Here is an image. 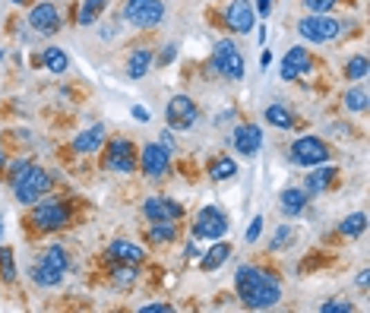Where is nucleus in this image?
Listing matches in <instances>:
<instances>
[{"instance_id": "obj_16", "label": "nucleus", "mask_w": 370, "mask_h": 313, "mask_svg": "<svg viewBox=\"0 0 370 313\" xmlns=\"http://www.w3.org/2000/svg\"><path fill=\"white\" fill-rule=\"evenodd\" d=\"M313 70V57H311V51L307 48H288V54L281 57V67H279V73H281V79H297V76H304V73H311Z\"/></svg>"}, {"instance_id": "obj_13", "label": "nucleus", "mask_w": 370, "mask_h": 313, "mask_svg": "<svg viewBox=\"0 0 370 313\" xmlns=\"http://www.w3.org/2000/svg\"><path fill=\"white\" fill-rule=\"evenodd\" d=\"M142 216H146L149 222H178V218L184 216V206L168 200V196H149V200L142 202Z\"/></svg>"}, {"instance_id": "obj_41", "label": "nucleus", "mask_w": 370, "mask_h": 313, "mask_svg": "<svg viewBox=\"0 0 370 313\" xmlns=\"http://www.w3.org/2000/svg\"><path fill=\"white\" fill-rule=\"evenodd\" d=\"M257 19H269V13H272V0H257Z\"/></svg>"}, {"instance_id": "obj_6", "label": "nucleus", "mask_w": 370, "mask_h": 313, "mask_svg": "<svg viewBox=\"0 0 370 313\" xmlns=\"http://www.w3.org/2000/svg\"><path fill=\"white\" fill-rule=\"evenodd\" d=\"M212 67H215V73H222L225 79H231V82L244 79V57H241V51H237V45L231 38H222V41L212 48Z\"/></svg>"}, {"instance_id": "obj_27", "label": "nucleus", "mask_w": 370, "mask_h": 313, "mask_svg": "<svg viewBox=\"0 0 370 313\" xmlns=\"http://www.w3.org/2000/svg\"><path fill=\"white\" fill-rule=\"evenodd\" d=\"M339 231L345 234V238H361L364 231H367V212H351V216L342 218Z\"/></svg>"}, {"instance_id": "obj_14", "label": "nucleus", "mask_w": 370, "mask_h": 313, "mask_svg": "<svg viewBox=\"0 0 370 313\" xmlns=\"http://www.w3.org/2000/svg\"><path fill=\"white\" fill-rule=\"evenodd\" d=\"M26 23L32 26V32H38V35H54V32L60 29V13L54 3H35V7L29 10V19Z\"/></svg>"}, {"instance_id": "obj_44", "label": "nucleus", "mask_w": 370, "mask_h": 313, "mask_svg": "<svg viewBox=\"0 0 370 313\" xmlns=\"http://www.w3.org/2000/svg\"><path fill=\"white\" fill-rule=\"evenodd\" d=\"M367 285H370V272L367 269H361V272H358V288L367 291Z\"/></svg>"}, {"instance_id": "obj_32", "label": "nucleus", "mask_w": 370, "mask_h": 313, "mask_svg": "<svg viewBox=\"0 0 370 313\" xmlns=\"http://www.w3.org/2000/svg\"><path fill=\"white\" fill-rule=\"evenodd\" d=\"M345 76H348V79H355V82H364V79H367V57H364V54H355V57H348Z\"/></svg>"}, {"instance_id": "obj_38", "label": "nucleus", "mask_w": 370, "mask_h": 313, "mask_svg": "<svg viewBox=\"0 0 370 313\" xmlns=\"http://www.w3.org/2000/svg\"><path fill=\"white\" fill-rule=\"evenodd\" d=\"M29 168H32V162H29V158H19V162H13V164H10V187H13L16 180H23V174L29 171Z\"/></svg>"}, {"instance_id": "obj_42", "label": "nucleus", "mask_w": 370, "mask_h": 313, "mask_svg": "<svg viewBox=\"0 0 370 313\" xmlns=\"http://www.w3.org/2000/svg\"><path fill=\"white\" fill-rule=\"evenodd\" d=\"M158 142H162V146H165V149H168V152H174V149H178V142H174V130H165V133L158 136Z\"/></svg>"}, {"instance_id": "obj_21", "label": "nucleus", "mask_w": 370, "mask_h": 313, "mask_svg": "<svg viewBox=\"0 0 370 313\" xmlns=\"http://www.w3.org/2000/svg\"><path fill=\"white\" fill-rule=\"evenodd\" d=\"M102 146H104V124H95V127L82 130V133L73 140V149L80 152V155H92V152H98Z\"/></svg>"}, {"instance_id": "obj_39", "label": "nucleus", "mask_w": 370, "mask_h": 313, "mask_svg": "<svg viewBox=\"0 0 370 313\" xmlns=\"http://www.w3.org/2000/svg\"><path fill=\"white\" fill-rule=\"evenodd\" d=\"M263 225H266V222H263V216L253 218L250 228L244 231V240H247V244H257V240H259V231H263Z\"/></svg>"}, {"instance_id": "obj_4", "label": "nucleus", "mask_w": 370, "mask_h": 313, "mask_svg": "<svg viewBox=\"0 0 370 313\" xmlns=\"http://www.w3.org/2000/svg\"><path fill=\"white\" fill-rule=\"evenodd\" d=\"M297 32H301V38L313 41V45H329V41H335L342 35V23L329 13H311L297 23Z\"/></svg>"}, {"instance_id": "obj_43", "label": "nucleus", "mask_w": 370, "mask_h": 313, "mask_svg": "<svg viewBox=\"0 0 370 313\" xmlns=\"http://www.w3.org/2000/svg\"><path fill=\"white\" fill-rule=\"evenodd\" d=\"M140 313H171V304H146L140 307Z\"/></svg>"}, {"instance_id": "obj_8", "label": "nucleus", "mask_w": 370, "mask_h": 313, "mask_svg": "<svg viewBox=\"0 0 370 313\" xmlns=\"http://www.w3.org/2000/svg\"><path fill=\"white\" fill-rule=\"evenodd\" d=\"M200 120V108L190 95H174L165 104V124L168 130H193Z\"/></svg>"}, {"instance_id": "obj_29", "label": "nucleus", "mask_w": 370, "mask_h": 313, "mask_svg": "<svg viewBox=\"0 0 370 313\" xmlns=\"http://www.w3.org/2000/svg\"><path fill=\"white\" fill-rule=\"evenodd\" d=\"M41 263H48V266H54V269H64L67 272V266H70V256H67V250L60 244H51V247H45V254L38 256Z\"/></svg>"}, {"instance_id": "obj_9", "label": "nucleus", "mask_w": 370, "mask_h": 313, "mask_svg": "<svg viewBox=\"0 0 370 313\" xmlns=\"http://www.w3.org/2000/svg\"><path fill=\"white\" fill-rule=\"evenodd\" d=\"M333 149L326 146L320 136H301V140L291 142V162L301 164V168H313V164L329 162Z\"/></svg>"}, {"instance_id": "obj_47", "label": "nucleus", "mask_w": 370, "mask_h": 313, "mask_svg": "<svg viewBox=\"0 0 370 313\" xmlns=\"http://www.w3.org/2000/svg\"><path fill=\"white\" fill-rule=\"evenodd\" d=\"M259 64H263V67H269V64H272V54H269V51H263V57H259Z\"/></svg>"}, {"instance_id": "obj_28", "label": "nucleus", "mask_w": 370, "mask_h": 313, "mask_svg": "<svg viewBox=\"0 0 370 313\" xmlns=\"http://www.w3.org/2000/svg\"><path fill=\"white\" fill-rule=\"evenodd\" d=\"M178 238V225L174 222H152L149 225V240L152 244H171Z\"/></svg>"}, {"instance_id": "obj_48", "label": "nucleus", "mask_w": 370, "mask_h": 313, "mask_svg": "<svg viewBox=\"0 0 370 313\" xmlns=\"http://www.w3.org/2000/svg\"><path fill=\"white\" fill-rule=\"evenodd\" d=\"M3 164H7V155H3V149H0V168H3Z\"/></svg>"}, {"instance_id": "obj_35", "label": "nucleus", "mask_w": 370, "mask_h": 313, "mask_svg": "<svg viewBox=\"0 0 370 313\" xmlns=\"http://www.w3.org/2000/svg\"><path fill=\"white\" fill-rule=\"evenodd\" d=\"M133 278H136V266H130V263H120V266L114 269V285H120V288L133 285Z\"/></svg>"}, {"instance_id": "obj_15", "label": "nucleus", "mask_w": 370, "mask_h": 313, "mask_svg": "<svg viewBox=\"0 0 370 313\" xmlns=\"http://www.w3.org/2000/svg\"><path fill=\"white\" fill-rule=\"evenodd\" d=\"M231 146H234L241 155L253 158L263 149V130H259L257 124H237L234 133H231Z\"/></svg>"}, {"instance_id": "obj_36", "label": "nucleus", "mask_w": 370, "mask_h": 313, "mask_svg": "<svg viewBox=\"0 0 370 313\" xmlns=\"http://www.w3.org/2000/svg\"><path fill=\"white\" fill-rule=\"evenodd\" d=\"M320 313H355V304L351 301H326V304H320Z\"/></svg>"}, {"instance_id": "obj_49", "label": "nucleus", "mask_w": 370, "mask_h": 313, "mask_svg": "<svg viewBox=\"0 0 370 313\" xmlns=\"http://www.w3.org/2000/svg\"><path fill=\"white\" fill-rule=\"evenodd\" d=\"M10 3H19V7H23V3H29V0H10Z\"/></svg>"}, {"instance_id": "obj_5", "label": "nucleus", "mask_w": 370, "mask_h": 313, "mask_svg": "<svg viewBox=\"0 0 370 313\" xmlns=\"http://www.w3.org/2000/svg\"><path fill=\"white\" fill-rule=\"evenodd\" d=\"M51 184H54L51 174H48L45 168L32 164L29 171L23 174V180H16V184H13V193H16V200L23 202V206H32V202H38L41 196H48Z\"/></svg>"}, {"instance_id": "obj_45", "label": "nucleus", "mask_w": 370, "mask_h": 313, "mask_svg": "<svg viewBox=\"0 0 370 313\" xmlns=\"http://www.w3.org/2000/svg\"><path fill=\"white\" fill-rule=\"evenodd\" d=\"M130 114H133L136 120H142V124H149V111H146V108H142V104H136V108H133V111H130Z\"/></svg>"}, {"instance_id": "obj_34", "label": "nucleus", "mask_w": 370, "mask_h": 313, "mask_svg": "<svg viewBox=\"0 0 370 313\" xmlns=\"http://www.w3.org/2000/svg\"><path fill=\"white\" fill-rule=\"evenodd\" d=\"M291 240H295V228H291V225H279V231L272 234V244H269V250H285Z\"/></svg>"}, {"instance_id": "obj_22", "label": "nucleus", "mask_w": 370, "mask_h": 313, "mask_svg": "<svg viewBox=\"0 0 370 313\" xmlns=\"http://www.w3.org/2000/svg\"><path fill=\"white\" fill-rule=\"evenodd\" d=\"M152 64H156L152 48H133L130 60H127V76H130V79H142V76L152 70Z\"/></svg>"}, {"instance_id": "obj_50", "label": "nucleus", "mask_w": 370, "mask_h": 313, "mask_svg": "<svg viewBox=\"0 0 370 313\" xmlns=\"http://www.w3.org/2000/svg\"><path fill=\"white\" fill-rule=\"evenodd\" d=\"M0 60H3V48H0Z\"/></svg>"}, {"instance_id": "obj_1", "label": "nucleus", "mask_w": 370, "mask_h": 313, "mask_svg": "<svg viewBox=\"0 0 370 313\" xmlns=\"http://www.w3.org/2000/svg\"><path fill=\"white\" fill-rule=\"evenodd\" d=\"M234 291L241 304L250 310H269L281 301V285L275 276H269L259 266H237L234 272Z\"/></svg>"}, {"instance_id": "obj_37", "label": "nucleus", "mask_w": 370, "mask_h": 313, "mask_svg": "<svg viewBox=\"0 0 370 313\" xmlns=\"http://www.w3.org/2000/svg\"><path fill=\"white\" fill-rule=\"evenodd\" d=\"M335 3H339V0H304L307 13H333Z\"/></svg>"}, {"instance_id": "obj_31", "label": "nucleus", "mask_w": 370, "mask_h": 313, "mask_svg": "<svg viewBox=\"0 0 370 313\" xmlns=\"http://www.w3.org/2000/svg\"><path fill=\"white\" fill-rule=\"evenodd\" d=\"M104 3L108 0H82V7H80V26H92L102 16Z\"/></svg>"}, {"instance_id": "obj_10", "label": "nucleus", "mask_w": 370, "mask_h": 313, "mask_svg": "<svg viewBox=\"0 0 370 313\" xmlns=\"http://www.w3.org/2000/svg\"><path fill=\"white\" fill-rule=\"evenodd\" d=\"M104 168L114 174H133L136 171V146L130 140H111L104 149Z\"/></svg>"}, {"instance_id": "obj_33", "label": "nucleus", "mask_w": 370, "mask_h": 313, "mask_svg": "<svg viewBox=\"0 0 370 313\" xmlns=\"http://www.w3.org/2000/svg\"><path fill=\"white\" fill-rule=\"evenodd\" d=\"M0 278L3 282H16V263H13V250L10 247H0Z\"/></svg>"}, {"instance_id": "obj_17", "label": "nucleus", "mask_w": 370, "mask_h": 313, "mask_svg": "<svg viewBox=\"0 0 370 313\" xmlns=\"http://www.w3.org/2000/svg\"><path fill=\"white\" fill-rule=\"evenodd\" d=\"M335 174H339V168H335V164H329V162L313 164V174H307V180H304L301 190L307 196H320L323 190H329V187H333Z\"/></svg>"}, {"instance_id": "obj_11", "label": "nucleus", "mask_w": 370, "mask_h": 313, "mask_svg": "<svg viewBox=\"0 0 370 313\" xmlns=\"http://www.w3.org/2000/svg\"><path fill=\"white\" fill-rule=\"evenodd\" d=\"M136 164L142 168V174L152 180L165 178L171 168V152L165 149L162 142H146V149H140V158H136Z\"/></svg>"}, {"instance_id": "obj_3", "label": "nucleus", "mask_w": 370, "mask_h": 313, "mask_svg": "<svg viewBox=\"0 0 370 313\" xmlns=\"http://www.w3.org/2000/svg\"><path fill=\"white\" fill-rule=\"evenodd\" d=\"M228 216H225L219 206H203L200 212H196V218H193L190 225V238L193 240H219L228 234Z\"/></svg>"}, {"instance_id": "obj_19", "label": "nucleus", "mask_w": 370, "mask_h": 313, "mask_svg": "<svg viewBox=\"0 0 370 313\" xmlns=\"http://www.w3.org/2000/svg\"><path fill=\"white\" fill-rule=\"evenodd\" d=\"M228 260H231V244L219 238L206 250V254H200V269H203V272H215V269H222Z\"/></svg>"}, {"instance_id": "obj_25", "label": "nucleus", "mask_w": 370, "mask_h": 313, "mask_svg": "<svg viewBox=\"0 0 370 313\" xmlns=\"http://www.w3.org/2000/svg\"><path fill=\"white\" fill-rule=\"evenodd\" d=\"M41 64H45L48 73H67L70 70V57L64 54V48H45L41 51Z\"/></svg>"}, {"instance_id": "obj_26", "label": "nucleus", "mask_w": 370, "mask_h": 313, "mask_svg": "<svg viewBox=\"0 0 370 313\" xmlns=\"http://www.w3.org/2000/svg\"><path fill=\"white\" fill-rule=\"evenodd\" d=\"M234 174H237V164H234V158H228V155L215 158V162L209 164V178H212L215 184H225V180H234Z\"/></svg>"}, {"instance_id": "obj_40", "label": "nucleus", "mask_w": 370, "mask_h": 313, "mask_svg": "<svg viewBox=\"0 0 370 313\" xmlns=\"http://www.w3.org/2000/svg\"><path fill=\"white\" fill-rule=\"evenodd\" d=\"M174 57H178V45H165V51L158 54L156 64H158V67H168V64H171Z\"/></svg>"}, {"instance_id": "obj_30", "label": "nucleus", "mask_w": 370, "mask_h": 313, "mask_svg": "<svg viewBox=\"0 0 370 313\" xmlns=\"http://www.w3.org/2000/svg\"><path fill=\"white\" fill-rule=\"evenodd\" d=\"M345 108L348 111H355V114H361V111H367V89L364 86H355V89H348L345 92Z\"/></svg>"}, {"instance_id": "obj_7", "label": "nucleus", "mask_w": 370, "mask_h": 313, "mask_svg": "<svg viewBox=\"0 0 370 313\" xmlns=\"http://www.w3.org/2000/svg\"><path fill=\"white\" fill-rule=\"evenodd\" d=\"M124 19L136 29H156L165 19V3L162 0H127Z\"/></svg>"}, {"instance_id": "obj_24", "label": "nucleus", "mask_w": 370, "mask_h": 313, "mask_svg": "<svg viewBox=\"0 0 370 313\" xmlns=\"http://www.w3.org/2000/svg\"><path fill=\"white\" fill-rule=\"evenodd\" d=\"M263 120L272 124L275 130H291L295 127V114H291L285 104H269L266 111H263Z\"/></svg>"}, {"instance_id": "obj_12", "label": "nucleus", "mask_w": 370, "mask_h": 313, "mask_svg": "<svg viewBox=\"0 0 370 313\" xmlns=\"http://www.w3.org/2000/svg\"><path fill=\"white\" fill-rule=\"evenodd\" d=\"M225 23H228L231 32L247 35V32H253V26H257L259 19H257V10H253L250 0H231L228 10H225Z\"/></svg>"}, {"instance_id": "obj_2", "label": "nucleus", "mask_w": 370, "mask_h": 313, "mask_svg": "<svg viewBox=\"0 0 370 313\" xmlns=\"http://www.w3.org/2000/svg\"><path fill=\"white\" fill-rule=\"evenodd\" d=\"M32 225L41 228V231H60L70 225V209L64 200L57 196H41L38 202H32Z\"/></svg>"}, {"instance_id": "obj_18", "label": "nucleus", "mask_w": 370, "mask_h": 313, "mask_svg": "<svg viewBox=\"0 0 370 313\" xmlns=\"http://www.w3.org/2000/svg\"><path fill=\"white\" fill-rule=\"evenodd\" d=\"M108 256H111L114 263H130V266H140V263L146 260V250H142L140 244H133V240H114V244L108 247Z\"/></svg>"}, {"instance_id": "obj_20", "label": "nucleus", "mask_w": 370, "mask_h": 313, "mask_svg": "<svg viewBox=\"0 0 370 313\" xmlns=\"http://www.w3.org/2000/svg\"><path fill=\"white\" fill-rule=\"evenodd\" d=\"M307 200L311 196L304 193L301 187H288V190H281L279 193V209H281V216H288V218H297L307 209Z\"/></svg>"}, {"instance_id": "obj_46", "label": "nucleus", "mask_w": 370, "mask_h": 313, "mask_svg": "<svg viewBox=\"0 0 370 313\" xmlns=\"http://www.w3.org/2000/svg\"><path fill=\"white\" fill-rule=\"evenodd\" d=\"M200 254H203V250H200V247H196V244H190V247H187V256H190V260H200Z\"/></svg>"}, {"instance_id": "obj_23", "label": "nucleus", "mask_w": 370, "mask_h": 313, "mask_svg": "<svg viewBox=\"0 0 370 313\" xmlns=\"http://www.w3.org/2000/svg\"><path fill=\"white\" fill-rule=\"evenodd\" d=\"M32 282H35L38 288H57V285L64 282V269H54L38 260L35 266H32Z\"/></svg>"}]
</instances>
